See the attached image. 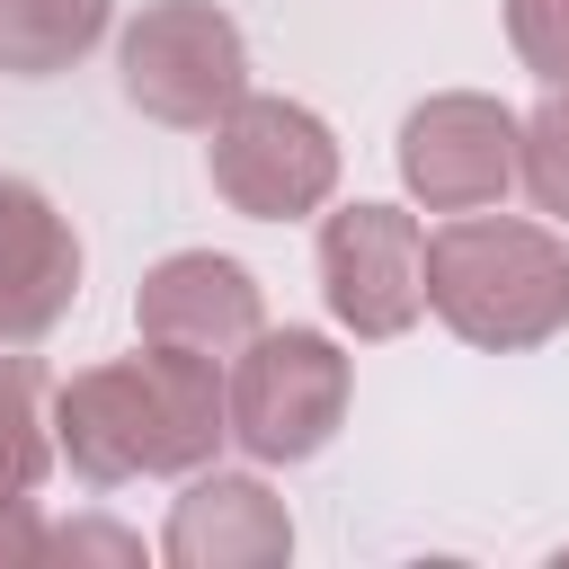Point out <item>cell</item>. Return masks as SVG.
<instances>
[{"label": "cell", "mask_w": 569, "mask_h": 569, "mask_svg": "<svg viewBox=\"0 0 569 569\" xmlns=\"http://www.w3.org/2000/svg\"><path fill=\"white\" fill-rule=\"evenodd\" d=\"M222 436H231V382H222V356H196V347L142 338V356L89 365L53 391V445L98 489L142 471H204Z\"/></svg>", "instance_id": "cell-1"}, {"label": "cell", "mask_w": 569, "mask_h": 569, "mask_svg": "<svg viewBox=\"0 0 569 569\" xmlns=\"http://www.w3.org/2000/svg\"><path fill=\"white\" fill-rule=\"evenodd\" d=\"M427 311L462 347H542L569 329V249L516 213H453L427 240Z\"/></svg>", "instance_id": "cell-2"}, {"label": "cell", "mask_w": 569, "mask_h": 569, "mask_svg": "<svg viewBox=\"0 0 569 569\" xmlns=\"http://www.w3.org/2000/svg\"><path fill=\"white\" fill-rule=\"evenodd\" d=\"M116 71H124V98L178 133H213L249 98V44L213 0H151L124 27Z\"/></svg>", "instance_id": "cell-3"}, {"label": "cell", "mask_w": 569, "mask_h": 569, "mask_svg": "<svg viewBox=\"0 0 569 569\" xmlns=\"http://www.w3.org/2000/svg\"><path fill=\"white\" fill-rule=\"evenodd\" d=\"M347 418V356L320 329H258L231 365V436L258 462H302Z\"/></svg>", "instance_id": "cell-4"}, {"label": "cell", "mask_w": 569, "mask_h": 569, "mask_svg": "<svg viewBox=\"0 0 569 569\" xmlns=\"http://www.w3.org/2000/svg\"><path fill=\"white\" fill-rule=\"evenodd\" d=\"M338 187V142L311 107L293 98H240L213 124V196L249 222H293L320 213Z\"/></svg>", "instance_id": "cell-5"}, {"label": "cell", "mask_w": 569, "mask_h": 569, "mask_svg": "<svg viewBox=\"0 0 569 569\" xmlns=\"http://www.w3.org/2000/svg\"><path fill=\"white\" fill-rule=\"evenodd\" d=\"M320 293L356 338H400L427 311V231L400 204H347L320 222Z\"/></svg>", "instance_id": "cell-6"}, {"label": "cell", "mask_w": 569, "mask_h": 569, "mask_svg": "<svg viewBox=\"0 0 569 569\" xmlns=\"http://www.w3.org/2000/svg\"><path fill=\"white\" fill-rule=\"evenodd\" d=\"M516 116L498 98H471V89H445L427 107H409L400 124V178L427 213H480L516 187Z\"/></svg>", "instance_id": "cell-7"}, {"label": "cell", "mask_w": 569, "mask_h": 569, "mask_svg": "<svg viewBox=\"0 0 569 569\" xmlns=\"http://www.w3.org/2000/svg\"><path fill=\"white\" fill-rule=\"evenodd\" d=\"M133 329L160 338V347H196V356H240L258 338V284L240 258H213V249H178L142 276L133 293Z\"/></svg>", "instance_id": "cell-8"}, {"label": "cell", "mask_w": 569, "mask_h": 569, "mask_svg": "<svg viewBox=\"0 0 569 569\" xmlns=\"http://www.w3.org/2000/svg\"><path fill=\"white\" fill-rule=\"evenodd\" d=\"M80 293V240L71 222L27 187V178H0V338H44Z\"/></svg>", "instance_id": "cell-9"}, {"label": "cell", "mask_w": 569, "mask_h": 569, "mask_svg": "<svg viewBox=\"0 0 569 569\" xmlns=\"http://www.w3.org/2000/svg\"><path fill=\"white\" fill-rule=\"evenodd\" d=\"M160 551L178 569H276L293 551V525H284V498H267V480L249 471H213L178 498Z\"/></svg>", "instance_id": "cell-10"}, {"label": "cell", "mask_w": 569, "mask_h": 569, "mask_svg": "<svg viewBox=\"0 0 569 569\" xmlns=\"http://www.w3.org/2000/svg\"><path fill=\"white\" fill-rule=\"evenodd\" d=\"M107 36V0H0V71L44 80L71 71Z\"/></svg>", "instance_id": "cell-11"}, {"label": "cell", "mask_w": 569, "mask_h": 569, "mask_svg": "<svg viewBox=\"0 0 569 569\" xmlns=\"http://www.w3.org/2000/svg\"><path fill=\"white\" fill-rule=\"evenodd\" d=\"M36 400H44V365L36 356H0V516L27 507L36 480H44V418H36Z\"/></svg>", "instance_id": "cell-12"}, {"label": "cell", "mask_w": 569, "mask_h": 569, "mask_svg": "<svg viewBox=\"0 0 569 569\" xmlns=\"http://www.w3.org/2000/svg\"><path fill=\"white\" fill-rule=\"evenodd\" d=\"M516 178L542 213H569V89H551L516 133Z\"/></svg>", "instance_id": "cell-13"}, {"label": "cell", "mask_w": 569, "mask_h": 569, "mask_svg": "<svg viewBox=\"0 0 569 569\" xmlns=\"http://www.w3.org/2000/svg\"><path fill=\"white\" fill-rule=\"evenodd\" d=\"M507 36L542 89H569V0H507Z\"/></svg>", "instance_id": "cell-14"}]
</instances>
